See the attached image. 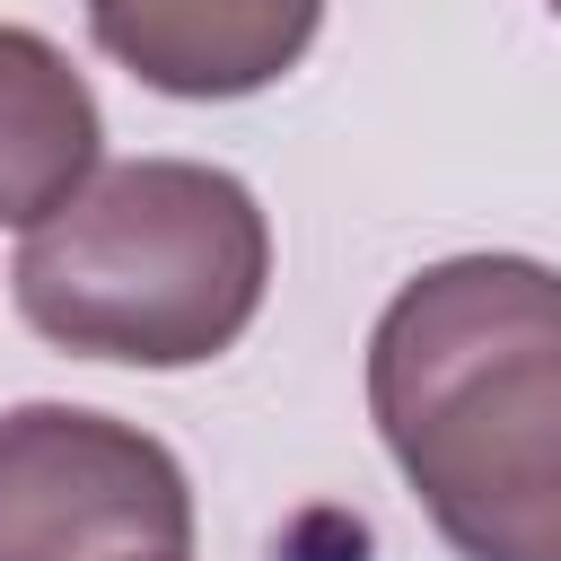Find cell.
Wrapping results in <instances>:
<instances>
[{"label":"cell","instance_id":"6da1fadb","mask_svg":"<svg viewBox=\"0 0 561 561\" xmlns=\"http://www.w3.org/2000/svg\"><path fill=\"white\" fill-rule=\"evenodd\" d=\"M368 421L456 561H561V272H412L368 333Z\"/></svg>","mask_w":561,"mask_h":561},{"label":"cell","instance_id":"7a4b0ae2","mask_svg":"<svg viewBox=\"0 0 561 561\" xmlns=\"http://www.w3.org/2000/svg\"><path fill=\"white\" fill-rule=\"evenodd\" d=\"M9 289L26 324L79 359L202 368L263 316L272 219L228 167L123 158L96 167L70 210L26 228Z\"/></svg>","mask_w":561,"mask_h":561},{"label":"cell","instance_id":"3957f363","mask_svg":"<svg viewBox=\"0 0 561 561\" xmlns=\"http://www.w3.org/2000/svg\"><path fill=\"white\" fill-rule=\"evenodd\" d=\"M193 482L167 438L88 403L0 412V561H184Z\"/></svg>","mask_w":561,"mask_h":561},{"label":"cell","instance_id":"277c9868","mask_svg":"<svg viewBox=\"0 0 561 561\" xmlns=\"http://www.w3.org/2000/svg\"><path fill=\"white\" fill-rule=\"evenodd\" d=\"M324 0H88V35L158 96H254L307 61Z\"/></svg>","mask_w":561,"mask_h":561},{"label":"cell","instance_id":"5b68a950","mask_svg":"<svg viewBox=\"0 0 561 561\" xmlns=\"http://www.w3.org/2000/svg\"><path fill=\"white\" fill-rule=\"evenodd\" d=\"M105 114L70 53L35 26H0V228H44L96 175Z\"/></svg>","mask_w":561,"mask_h":561},{"label":"cell","instance_id":"8992f818","mask_svg":"<svg viewBox=\"0 0 561 561\" xmlns=\"http://www.w3.org/2000/svg\"><path fill=\"white\" fill-rule=\"evenodd\" d=\"M552 18H561V0H552Z\"/></svg>","mask_w":561,"mask_h":561}]
</instances>
